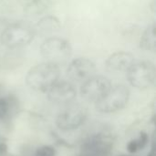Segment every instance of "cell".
Returning a JSON list of instances; mask_svg holds the SVG:
<instances>
[{"instance_id":"obj_1","label":"cell","mask_w":156,"mask_h":156,"mask_svg":"<svg viewBox=\"0 0 156 156\" xmlns=\"http://www.w3.org/2000/svg\"><path fill=\"white\" fill-rule=\"evenodd\" d=\"M59 68L55 64L43 62L31 68L26 77L28 87L37 91H47L58 80Z\"/></svg>"},{"instance_id":"obj_2","label":"cell","mask_w":156,"mask_h":156,"mask_svg":"<svg viewBox=\"0 0 156 156\" xmlns=\"http://www.w3.org/2000/svg\"><path fill=\"white\" fill-rule=\"evenodd\" d=\"M40 53L46 62L59 66L67 62L72 55V48L64 38L52 37L47 38L40 47Z\"/></svg>"},{"instance_id":"obj_3","label":"cell","mask_w":156,"mask_h":156,"mask_svg":"<svg viewBox=\"0 0 156 156\" xmlns=\"http://www.w3.org/2000/svg\"><path fill=\"white\" fill-rule=\"evenodd\" d=\"M35 30L27 24L16 22L7 26L1 33L0 42L8 48H21L28 45L34 38Z\"/></svg>"},{"instance_id":"obj_4","label":"cell","mask_w":156,"mask_h":156,"mask_svg":"<svg viewBox=\"0 0 156 156\" xmlns=\"http://www.w3.org/2000/svg\"><path fill=\"white\" fill-rule=\"evenodd\" d=\"M130 98L129 89L124 85L112 86L107 93L96 104V109L104 113H111L123 109Z\"/></svg>"},{"instance_id":"obj_5","label":"cell","mask_w":156,"mask_h":156,"mask_svg":"<svg viewBox=\"0 0 156 156\" xmlns=\"http://www.w3.org/2000/svg\"><path fill=\"white\" fill-rule=\"evenodd\" d=\"M127 79L134 88L144 90L151 87L155 80V66L151 61L134 62L126 71Z\"/></svg>"},{"instance_id":"obj_6","label":"cell","mask_w":156,"mask_h":156,"mask_svg":"<svg viewBox=\"0 0 156 156\" xmlns=\"http://www.w3.org/2000/svg\"><path fill=\"white\" fill-rule=\"evenodd\" d=\"M112 87L109 79L103 76H92L85 80L80 88L82 99L88 102L96 103L99 101Z\"/></svg>"},{"instance_id":"obj_7","label":"cell","mask_w":156,"mask_h":156,"mask_svg":"<svg viewBox=\"0 0 156 156\" xmlns=\"http://www.w3.org/2000/svg\"><path fill=\"white\" fill-rule=\"evenodd\" d=\"M87 111L80 105H71L57 117L56 123L60 130L70 131L80 127L85 121Z\"/></svg>"},{"instance_id":"obj_8","label":"cell","mask_w":156,"mask_h":156,"mask_svg":"<svg viewBox=\"0 0 156 156\" xmlns=\"http://www.w3.org/2000/svg\"><path fill=\"white\" fill-rule=\"evenodd\" d=\"M95 63L87 58H78L70 61L67 69L68 77L74 81H85L94 76Z\"/></svg>"},{"instance_id":"obj_9","label":"cell","mask_w":156,"mask_h":156,"mask_svg":"<svg viewBox=\"0 0 156 156\" xmlns=\"http://www.w3.org/2000/svg\"><path fill=\"white\" fill-rule=\"evenodd\" d=\"M48 98L56 104L70 103L76 97V89L69 81H57L47 90Z\"/></svg>"},{"instance_id":"obj_10","label":"cell","mask_w":156,"mask_h":156,"mask_svg":"<svg viewBox=\"0 0 156 156\" xmlns=\"http://www.w3.org/2000/svg\"><path fill=\"white\" fill-rule=\"evenodd\" d=\"M135 62V58L133 54L125 51H118L110 55L106 60V69L109 71H127Z\"/></svg>"},{"instance_id":"obj_11","label":"cell","mask_w":156,"mask_h":156,"mask_svg":"<svg viewBox=\"0 0 156 156\" xmlns=\"http://www.w3.org/2000/svg\"><path fill=\"white\" fill-rule=\"evenodd\" d=\"M60 29L59 20L53 16H47L42 17L36 25V29L41 35H49L58 32Z\"/></svg>"},{"instance_id":"obj_12","label":"cell","mask_w":156,"mask_h":156,"mask_svg":"<svg viewBox=\"0 0 156 156\" xmlns=\"http://www.w3.org/2000/svg\"><path fill=\"white\" fill-rule=\"evenodd\" d=\"M52 6V0H28L23 6L28 16H38L47 12Z\"/></svg>"},{"instance_id":"obj_13","label":"cell","mask_w":156,"mask_h":156,"mask_svg":"<svg viewBox=\"0 0 156 156\" xmlns=\"http://www.w3.org/2000/svg\"><path fill=\"white\" fill-rule=\"evenodd\" d=\"M140 48L145 51H155L156 27L154 24L149 26L144 31L140 39Z\"/></svg>"},{"instance_id":"obj_14","label":"cell","mask_w":156,"mask_h":156,"mask_svg":"<svg viewBox=\"0 0 156 156\" xmlns=\"http://www.w3.org/2000/svg\"><path fill=\"white\" fill-rule=\"evenodd\" d=\"M147 141H148L147 135L145 133H141L139 138H137L135 140H133L128 144V145H127L128 152L131 153V154H135V153L139 152L140 150H142L144 147Z\"/></svg>"},{"instance_id":"obj_15","label":"cell","mask_w":156,"mask_h":156,"mask_svg":"<svg viewBox=\"0 0 156 156\" xmlns=\"http://www.w3.org/2000/svg\"><path fill=\"white\" fill-rule=\"evenodd\" d=\"M28 0H1L2 5L8 10H16L18 7H23Z\"/></svg>"},{"instance_id":"obj_16","label":"cell","mask_w":156,"mask_h":156,"mask_svg":"<svg viewBox=\"0 0 156 156\" xmlns=\"http://www.w3.org/2000/svg\"><path fill=\"white\" fill-rule=\"evenodd\" d=\"M35 156H55V149L48 145L39 147L37 150Z\"/></svg>"},{"instance_id":"obj_17","label":"cell","mask_w":156,"mask_h":156,"mask_svg":"<svg viewBox=\"0 0 156 156\" xmlns=\"http://www.w3.org/2000/svg\"><path fill=\"white\" fill-rule=\"evenodd\" d=\"M8 112V102L6 100L0 98V118L4 117Z\"/></svg>"}]
</instances>
